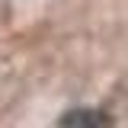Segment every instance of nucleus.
Instances as JSON below:
<instances>
[{
  "instance_id": "f257e3e1",
  "label": "nucleus",
  "mask_w": 128,
  "mask_h": 128,
  "mask_svg": "<svg viewBox=\"0 0 128 128\" xmlns=\"http://www.w3.org/2000/svg\"><path fill=\"white\" fill-rule=\"evenodd\" d=\"M61 128H112V118L99 109H70L64 112Z\"/></svg>"
}]
</instances>
